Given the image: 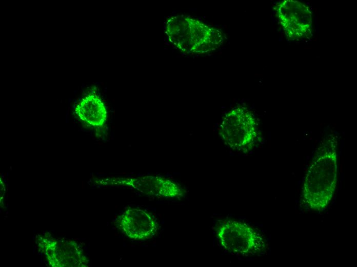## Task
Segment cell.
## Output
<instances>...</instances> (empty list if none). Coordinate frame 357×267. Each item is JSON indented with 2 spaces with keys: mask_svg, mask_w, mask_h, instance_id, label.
Listing matches in <instances>:
<instances>
[{
  "mask_svg": "<svg viewBox=\"0 0 357 267\" xmlns=\"http://www.w3.org/2000/svg\"><path fill=\"white\" fill-rule=\"evenodd\" d=\"M165 32L169 42L186 53L202 54L216 50L223 42L218 29L193 17L181 15L168 18Z\"/></svg>",
  "mask_w": 357,
  "mask_h": 267,
  "instance_id": "cell-2",
  "label": "cell"
},
{
  "mask_svg": "<svg viewBox=\"0 0 357 267\" xmlns=\"http://www.w3.org/2000/svg\"><path fill=\"white\" fill-rule=\"evenodd\" d=\"M275 14L286 37L290 41L309 39L313 30L310 9L297 1L284 0L276 5Z\"/></svg>",
  "mask_w": 357,
  "mask_h": 267,
  "instance_id": "cell-5",
  "label": "cell"
},
{
  "mask_svg": "<svg viewBox=\"0 0 357 267\" xmlns=\"http://www.w3.org/2000/svg\"><path fill=\"white\" fill-rule=\"evenodd\" d=\"M123 221L125 233L129 237L135 239L146 238L155 227V222L151 216L141 210L128 211Z\"/></svg>",
  "mask_w": 357,
  "mask_h": 267,
  "instance_id": "cell-6",
  "label": "cell"
},
{
  "mask_svg": "<svg viewBox=\"0 0 357 267\" xmlns=\"http://www.w3.org/2000/svg\"><path fill=\"white\" fill-rule=\"evenodd\" d=\"M320 148L305 174L302 189L304 204L314 211L328 206L336 184L335 145L327 144Z\"/></svg>",
  "mask_w": 357,
  "mask_h": 267,
  "instance_id": "cell-1",
  "label": "cell"
},
{
  "mask_svg": "<svg viewBox=\"0 0 357 267\" xmlns=\"http://www.w3.org/2000/svg\"><path fill=\"white\" fill-rule=\"evenodd\" d=\"M219 135L232 149L246 152L256 142L258 127L252 112L247 108L237 106L223 116L219 128Z\"/></svg>",
  "mask_w": 357,
  "mask_h": 267,
  "instance_id": "cell-3",
  "label": "cell"
},
{
  "mask_svg": "<svg viewBox=\"0 0 357 267\" xmlns=\"http://www.w3.org/2000/svg\"><path fill=\"white\" fill-rule=\"evenodd\" d=\"M75 112L82 120L94 127L103 125L107 118L104 103L98 97L93 94L83 98L77 105Z\"/></svg>",
  "mask_w": 357,
  "mask_h": 267,
  "instance_id": "cell-7",
  "label": "cell"
},
{
  "mask_svg": "<svg viewBox=\"0 0 357 267\" xmlns=\"http://www.w3.org/2000/svg\"><path fill=\"white\" fill-rule=\"evenodd\" d=\"M219 242L227 251L243 256L255 255L265 249L263 236L248 224L235 220H224L216 228Z\"/></svg>",
  "mask_w": 357,
  "mask_h": 267,
  "instance_id": "cell-4",
  "label": "cell"
}]
</instances>
